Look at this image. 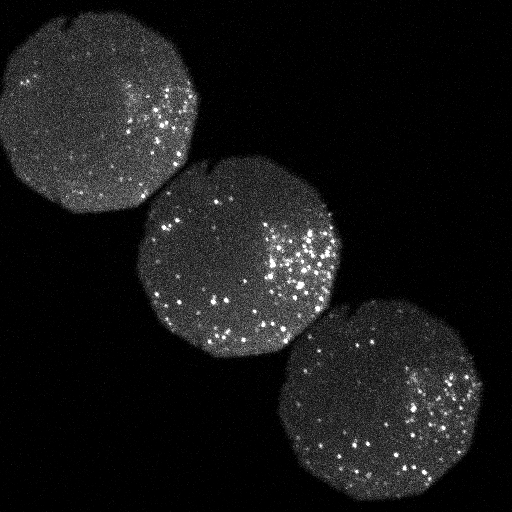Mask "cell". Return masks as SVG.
I'll return each instance as SVG.
<instances>
[{
  "mask_svg": "<svg viewBox=\"0 0 512 512\" xmlns=\"http://www.w3.org/2000/svg\"><path fill=\"white\" fill-rule=\"evenodd\" d=\"M292 344L278 415L327 486L358 501L418 496L469 451L483 383L441 318L401 299L342 304Z\"/></svg>",
  "mask_w": 512,
  "mask_h": 512,
  "instance_id": "cell-1",
  "label": "cell"
},
{
  "mask_svg": "<svg viewBox=\"0 0 512 512\" xmlns=\"http://www.w3.org/2000/svg\"><path fill=\"white\" fill-rule=\"evenodd\" d=\"M334 220L305 180L266 157L198 161L153 199L138 253L159 321L220 358L274 353L329 308Z\"/></svg>",
  "mask_w": 512,
  "mask_h": 512,
  "instance_id": "cell-2",
  "label": "cell"
},
{
  "mask_svg": "<svg viewBox=\"0 0 512 512\" xmlns=\"http://www.w3.org/2000/svg\"><path fill=\"white\" fill-rule=\"evenodd\" d=\"M198 94L175 44L117 10L52 17L8 57L0 134L16 176L79 213L132 208L188 157Z\"/></svg>",
  "mask_w": 512,
  "mask_h": 512,
  "instance_id": "cell-3",
  "label": "cell"
}]
</instances>
